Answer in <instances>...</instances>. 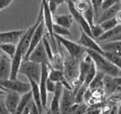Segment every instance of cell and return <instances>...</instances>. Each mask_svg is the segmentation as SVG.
<instances>
[{
	"instance_id": "obj_13",
	"label": "cell",
	"mask_w": 121,
	"mask_h": 114,
	"mask_svg": "<svg viewBox=\"0 0 121 114\" xmlns=\"http://www.w3.org/2000/svg\"><path fill=\"white\" fill-rule=\"evenodd\" d=\"M20 94L13 90H7L4 96V104L10 114H14L18 106Z\"/></svg>"
},
{
	"instance_id": "obj_1",
	"label": "cell",
	"mask_w": 121,
	"mask_h": 114,
	"mask_svg": "<svg viewBox=\"0 0 121 114\" xmlns=\"http://www.w3.org/2000/svg\"><path fill=\"white\" fill-rule=\"evenodd\" d=\"M85 50L86 52L92 59V62L95 64L97 71H100L106 75L112 76V77L120 76V68L115 66L114 64L109 62L103 54L95 51L88 50V49H85Z\"/></svg>"
},
{
	"instance_id": "obj_26",
	"label": "cell",
	"mask_w": 121,
	"mask_h": 114,
	"mask_svg": "<svg viewBox=\"0 0 121 114\" xmlns=\"http://www.w3.org/2000/svg\"><path fill=\"white\" fill-rule=\"evenodd\" d=\"M103 55L107 58L110 63L114 64L115 66L120 68V66H121L120 54L115 53V52H103Z\"/></svg>"
},
{
	"instance_id": "obj_12",
	"label": "cell",
	"mask_w": 121,
	"mask_h": 114,
	"mask_svg": "<svg viewBox=\"0 0 121 114\" xmlns=\"http://www.w3.org/2000/svg\"><path fill=\"white\" fill-rule=\"evenodd\" d=\"M78 44L83 46L85 49L95 51L97 52L103 54V51L101 49L98 42L95 41L94 38H92L91 36L87 35L86 33H85L82 30H81V36H80V39L78 41Z\"/></svg>"
},
{
	"instance_id": "obj_8",
	"label": "cell",
	"mask_w": 121,
	"mask_h": 114,
	"mask_svg": "<svg viewBox=\"0 0 121 114\" xmlns=\"http://www.w3.org/2000/svg\"><path fill=\"white\" fill-rule=\"evenodd\" d=\"M24 60H29L39 64H48V65H49V60L46 51H45L43 41H41L39 42V44L29 54L28 58L26 59H24Z\"/></svg>"
},
{
	"instance_id": "obj_9",
	"label": "cell",
	"mask_w": 121,
	"mask_h": 114,
	"mask_svg": "<svg viewBox=\"0 0 121 114\" xmlns=\"http://www.w3.org/2000/svg\"><path fill=\"white\" fill-rule=\"evenodd\" d=\"M42 8H43V22L45 25V28L48 30V36L50 37L51 42L53 47L55 48L56 44V40H55L54 36H53V31H52V25H53V15L50 12L47 2H42Z\"/></svg>"
},
{
	"instance_id": "obj_37",
	"label": "cell",
	"mask_w": 121,
	"mask_h": 114,
	"mask_svg": "<svg viewBox=\"0 0 121 114\" xmlns=\"http://www.w3.org/2000/svg\"><path fill=\"white\" fill-rule=\"evenodd\" d=\"M4 95L0 96V114H10L9 112V111L7 110L5 104H4Z\"/></svg>"
},
{
	"instance_id": "obj_7",
	"label": "cell",
	"mask_w": 121,
	"mask_h": 114,
	"mask_svg": "<svg viewBox=\"0 0 121 114\" xmlns=\"http://www.w3.org/2000/svg\"><path fill=\"white\" fill-rule=\"evenodd\" d=\"M42 65V70H41V77L39 80L38 86L40 90L41 100H42V105H43V112L47 109V103H48V91L46 89V83L48 76L49 65L48 64H41Z\"/></svg>"
},
{
	"instance_id": "obj_14",
	"label": "cell",
	"mask_w": 121,
	"mask_h": 114,
	"mask_svg": "<svg viewBox=\"0 0 121 114\" xmlns=\"http://www.w3.org/2000/svg\"><path fill=\"white\" fill-rule=\"evenodd\" d=\"M24 30H13L9 31L0 32V43L17 44L24 34Z\"/></svg>"
},
{
	"instance_id": "obj_40",
	"label": "cell",
	"mask_w": 121,
	"mask_h": 114,
	"mask_svg": "<svg viewBox=\"0 0 121 114\" xmlns=\"http://www.w3.org/2000/svg\"><path fill=\"white\" fill-rule=\"evenodd\" d=\"M31 102H32V100L30 101V102H29L28 104L26 105V107L23 109L22 112H21V114H30V107H31Z\"/></svg>"
},
{
	"instance_id": "obj_16",
	"label": "cell",
	"mask_w": 121,
	"mask_h": 114,
	"mask_svg": "<svg viewBox=\"0 0 121 114\" xmlns=\"http://www.w3.org/2000/svg\"><path fill=\"white\" fill-rule=\"evenodd\" d=\"M121 26L120 24L116 25L110 30H105L101 36L97 37L96 40L97 42H111V41H119L120 40L121 36Z\"/></svg>"
},
{
	"instance_id": "obj_18",
	"label": "cell",
	"mask_w": 121,
	"mask_h": 114,
	"mask_svg": "<svg viewBox=\"0 0 121 114\" xmlns=\"http://www.w3.org/2000/svg\"><path fill=\"white\" fill-rule=\"evenodd\" d=\"M119 12H120V1L116 3L115 4H113V6H111L110 8L103 10L101 15H99L98 18L97 19L96 23L97 24H100V23H102L103 21H104L106 20L114 18Z\"/></svg>"
},
{
	"instance_id": "obj_23",
	"label": "cell",
	"mask_w": 121,
	"mask_h": 114,
	"mask_svg": "<svg viewBox=\"0 0 121 114\" xmlns=\"http://www.w3.org/2000/svg\"><path fill=\"white\" fill-rule=\"evenodd\" d=\"M118 87H119V86L114 83L113 77L105 74L103 83V92H105L106 94H112L118 90Z\"/></svg>"
},
{
	"instance_id": "obj_30",
	"label": "cell",
	"mask_w": 121,
	"mask_h": 114,
	"mask_svg": "<svg viewBox=\"0 0 121 114\" xmlns=\"http://www.w3.org/2000/svg\"><path fill=\"white\" fill-rule=\"evenodd\" d=\"M120 23L118 21V20L116 19V17L114 18H112V19H108V20H106L104 21H103L102 23H100V25L101 27L103 28V30H110V29L113 28L115 27L116 25H118Z\"/></svg>"
},
{
	"instance_id": "obj_15",
	"label": "cell",
	"mask_w": 121,
	"mask_h": 114,
	"mask_svg": "<svg viewBox=\"0 0 121 114\" xmlns=\"http://www.w3.org/2000/svg\"><path fill=\"white\" fill-rule=\"evenodd\" d=\"M23 60V56L20 50V46L19 43L16 44V51L15 53L11 58V71H10V80H15L17 79V75L19 74V68L20 63Z\"/></svg>"
},
{
	"instance_id": "obj_31",
	"label": "cell",
	"mask_w": 121,
	"mask_h": 114,
	"mask_svg": "<svg viewBox=\"0 0 121 114\" xmlns=\"http://www.w3.org/2000/svg\"><path fill=\"white\" fill-rule=\"evenodd\" d=\"M47 3L50 12L52 13V15H54L59 5L63 4L64 3H66V0H47Z\"/></svg>"
},
{
	"instance_id": "obj_17",
	"label": "cell",
	"mask_w": 121,
	"mask_h": 114,
	"mask_svg": "<svg viewBox=\"0 0 121 114\" xmlns=\"http://www.w3.org/2000/svg\"><path fill=\"white\" fill-rule=\"evenodd\" d=\"M11 71V58L7 55L0 56V80H8Z\"/></svg>"
},
{
	"instance_id": "obj_21",
	"label": "cell",
	"mask_w": 121,
	"mask_h": 114,
	"mask_svg": "<svg viewBox=\"0 0 121 114\" xmlns=\"http://www.w3.org/2000/svg\"><path fill=\"white\" fill-rule=\"evenodd\" d=\"M73 23H74V19L70 14L53 15V24L59 25L67 29H70Z\"/></svg>"
},
{
	"instance_id": "obj_44",
	"label": "cell",
	"mask_w": 121,
	"mask_h": 114,
	"mask_svg": "<svg viewBox=\"0 0 121 114\" xmlns=\"http://www.w3.org/2000/svg\"><path fill=\"white\" fill-rule=\"evenodd\" d=\"M70 1H72V2L74 3V2H75V1H76V0H70Z\"/></svg>"
},
{
	"instance_id": "obj_3",
	"label": "cell",
	"mask_w": 121,
	"mask_h": 114,
	"mask_svg": "<svg viewBox=\"0 0 121 114\" xmlns=\"http://www.w3.org/2000/svg\"><path fill=\"white\" fill-rule=\"evenodd\" d=\"M55 40L58 41L59 44L62 45L66 49L67 53L72 58H75L77 60H81L83 57L85 56L86 50L85 48L81 46L77 42H72V41L64 37V36H58V35H53Z\"/></svg>"
},
{
	"instance_id": "obj_22",
	"label": "cell",
	"mask_w": 121,
	"mask_h": 114,
	"mask_svg": "<svg viewBox=\"0 0 121 114\" xmlns=\"http://www.w3.org/2000/svg\"><path fill=\"white\" fill-rule=\"evenodd\" d=\"M99 46L103 52H110L120 54L121 42L119 41H111V42H98Z\"/></svg>"
},
{
	"instance_id": "obj_11",
	"label": "cell",
	"mask_w": 121,
	"mask_h": 114,
	"mask_svg": "<svg viewBox=\"0 0 121 114\" xmlns=\"http://www.w3.org/2000/svg\"><path fill=\"white\" fill-rule=\"evenodd\" d=\"M45 30H46V28H45V25H44V22H43V20H41V22L39 23V25H37L36 29L35 30L34 33H33L32 37H31V40H30V45H29L28 50L26 52V55H25L23 59H26V58H28L29 54L31 52V51L39 44V42H40L41 41L43 40V36L45 35Z\"/></svg>"
},
{
	"instance_id": "obj_34",
	"label": "cell",
	"mask_w": 121,
	"mask_h": 114,
	"mask_svg": "<svg viewBox=\"0 0 121 114\" xmlns=\"http://www.w3.org/2000/svg\"><path fill=\"white\" fill-rule=\"evenodd\" d=\"M89 1H90V4H91L93 11H94V14H95V19H96V16L98 15L99 11L101 10V5L103 0H89Z\"/></svg>"
},
{
	"instance_id": "obj_36",
	"label": "cell",
	"mask_w": 121,
	"mask_h": 114,
	"mask_svg": "<svg viewBox=\"0 0 121 114\" xmlns=\"http://www.w3.org/2000/svg\"><path fill=\"white\" fill-rule=\"evenodd\" d=\"M56 84L57 83L53 82L52 80H50L48 78L47 80V83H46V89L48 93H53L55 90V88H56Z\"/></svg>"
},
{
	"instance_id": "obj_4",
	"label": "cell",
	"mask_w": 121,
	"mask_h": 114,
	"mask_svg": "<svg viewBox=\"0 0 121 114\" xmlns=\"http://www.w3.org/2000/svg\"><path fill=\"white\" fill-rule=\"evenodd\" d=\"M42 65L36 63L23 59L19 68V74L26 75L28 80H32L39 83L41 77Z\"/></svg>"
},
{
	"instance_id": "obj_33",
	"label": "cell",
	"mask_w": 121,
	"mask_h": 114,
	"mask_svg": "<svg viewBox=\"0 0 121 114\" xmlns=\"http://www.w3.org/2000/svg\"><path fill=\"white\" fill-rule=\"evenodd\" d=\"M103 32H104V30H103V28H102L101 25L99 24L94 23L91 26V34L92 38H94V39H97V37H99Z\"/></svg>"
},
{
	"instance_id": "obj_29",
	"label": "cell",
	"mask_w": 121,
	"mask_h": 114,
	"mask_svg": "<svg viewBox=\"0 0 121 114\" xmlns=\"http://www.w3.org/2000/svg\"><path fill=\"white\" fill-rule=\"evenodd\" d=\"M82 15L90 26H91L95 23V14H94V11H93L91 5L88 7V8L86 10L85 12L82 13Z\"/></svg>"
},
{
	"instance_id": "obj_25",
	"label": "cell",
	"mask_w": 121,
	"mask_h": 114,
	"mask_svg": "<svg viewBox=\"0 0 121 114\" xmlns=\"http://www.w3.org/2000/svg\"><path fill=\"white\" fill-rule=\"evenodd\" d=\"M0 50H2L5 55L12 58L16 51V44L14 43H0Z\"/></svg>"
},
{
	"instance_id": "obj_28",
	"label": "cell",
	"mask_w": 121,
	"mask_h": 114,
	"mask_svg": "<svg viewBox=\"0 0 121 114\" xmlns=\"http://www.w3.org/2000/svg\"><path fill=\"white\" fill-rule=\"evenodd\" d=\"M97 68H96L95 64L94 63H91V66H90V68H89L88 72H87L86 75V78L85 80H84V82H83V84L86 85V87H88L90 83L91 82V80H93V78L95 77L96 74H97Z\"/></svg>"
},
{
	"instance_id": "obj_10",
	"label": "cell",
	"mask_w": 121,
	"mask_h": 114,
	"mask_svg": "<svg viewBox=\"0 0 121 114\" xmlns=\"http://www.w3.org/2000/svg\"><path fill=\"white\" fill-rule=\"evenodd\" d=\"M66 3H67V5H68V8H69V12H70V14L72 15L73 19L76 20V22L79 24L81 30H82L85 33H86L87 35L91 36V26L89 25L88 23L86 22V20L83 17L82 14L79 12L78 10H76V8L74 6V3H73L72 1H70V0H66ZM91 37H92V36H91Z\"/></svg>"
},
{
	"instance_id": "obj_6",
	"label": "cell",
	"mask_w": 121,
	"mask_h": 114,
	"mask_svg": "<svg viewBox=\"0 0 121 114\" xmlns=\"http://www.w3.org/2000/svg\"><path fill=\"white\" fill-rule=\"evenodd\" d=\"M75 104V94L72 89L64 86L59 101V114H69L71 106Z\"/></svg>"
},
{
	"instance_id": "obj_35",
	"label": "cell",
	"mask_w": 121,
	"mask_h": 114,
	"mask_svg": "<svg viewBox=\"0 0 121 114\" xmlns=\"http://www.w3.org/2000/svg\"><path fill=\"white\" fill-rule=\"evenodd\" d=\"M120 0H103L101 5V10H105L107 8H110L111 6H113V4H115L116 3L119 2Z\"/></svg>"
},
{
	"instance_id": "obj_27",
	"label": "cell",
	"mask_w": 121,
	"mask_h": 114,
	"mask_svg": "<svg viewBox=\"0 0 121 114\" xmlns=\"http://www.w3.org/2000/svg\"><path fill=\"white\" fill-rule=\"evenodd\" d=\"M87 109H88V106L86 104L85 102L75 103L71 106L69 114H86Z\"/></svg>"
},
{
	"instance_id": "obj_45",
	"label": "cell",
	"mask_w": 121,
	"mask_h": 114,
	"mask_svg": "<svg viewBox=\"0 0 121 114\" xmlns=\"http://www.w3.org/2000/svg\"><path fill=\"white\" fill-rule=\"evenodd\" d=\"M0 56H1V54H0Z\"/></svg>"
},
{
	"instance_id": "obj_2",
	"label": "cell",
	"mask_w": 121,
	"mask_h": 114,
	"mask_svg": "<svg viewBox=\"0 0 121 114\" xmlns=\"http://www.w3.org/2000/svg\"><path fill=\"white\" fill-rule=\"evenodd\" d=\"M79 63L80 60L72 58L67 53V55H63V73L66 81L70 84L77 80L79 74Z\"/></svg>"
},
{
	"instance_id": "obj_32",
	"label": "cell",
	"mask_w": 121,
	"mask_h": 114,
	"mask_svg": "<svg viewBox=\"0 0 121 114\" xmlns=\"http://www.w3.org/2000/svg\"><path fill=\"white\" fill-rule=\"evenodd\" d=\"M52 31H53V35H58V36H69L70 35L69 29H67L65 27H63V26L56 24H53V25H52Z\"/></svg>"
},
{
	"instance_id": "obj_42",
	"label": "cell",
	"mask_w": 121,
	"mask_h": 114,
	"mask_svg": "<svg viewBox=\"0 0 121 114\" xmlns=\"http://www.w3.org/2000/svg\"><path fill=\"white\" fill-rule=\"evenodd\" d=\"M0 88H1V89H3V90H7L6 89H4V87H3V86H1V85H0Z\"/></svg>"
},
{
	"instance_id": "obj_24",
	"label": "cell",
	"mask_w": 121,
	"mask_h": 114,
	"mask_svg": "<svg viewBox=\"0 0 121 114\" xmlns=\"http://www.w3.org/2000/svg\"><path fill=\"white\" fill-rule=\"evenodd\" d=\"M105 74L100 71H97L95 77L91 80V82L89 84L88 88L91 90H99V89H103V78H104Z\"/></svg>"
},
{
	"instance_id": "obj_5",
	"label": "cell",
	"mask_w": 121,
	"mask_h": 114,
	"mask_svg": "<svg viewBox=\"0 0 121 114\" xmlns=\"http://www.w3.org/2000/svg\"><path fill=\"white\" fill-rule=\"evenodd\" d=\"M0 85L3 86L7 90H13L20 95L30 91L31 90L30 83L23 82L19 80L18 79H15V80L8 79V80H0Z\"/></svg>"
},
{
	"instance_id": "obj_39",
	"label": "cell",
	"mask_w": 121,
	"mask_h": 114,
	"mask_svg": "<svg viewBox=\"0 0 121 114\" xmlns=\"http://www.w3.org/2000/svg\"><path fill=\"white\" fill-rule=\"evenodd\" d=\"M12 2L13 0H0V11L9 6Z\"/></svg>"
},
{
	"instance_id": "obj_20",
	"label": "cell",
	"mask_w": 121,
	"mask_h": 114,
	"mask_svg": "<svg viewBox=\"0 0 121 114\" xmlns=\"http://www.w3.org/2000/svg\"><path fill=\"white\" fill-rule=\"evenodd\" d=\"M48 78L55 83H62L63 85L65 86V87H66V88L72 89L70 84L67 82L66 80L65 79L64 73H63L62 70L55 69V68H51V69H49V71H48Z\"/></svg>"
},
{
	"instance_id": "obj_38",
	"label": "cell",
	"mask_w": 121,
	"mask_h": 114,
	"mask_svg": "<svg viewBox=\"0 0 121 114\" xmlns=\"http://www.w3.org/2000/svg\"><path fill=\"white\" fill-rule=\"evenodd\" d=\"M102 108L103 107H97V106H94V107H91V109L89 108L87 109L86 114H101L102 112Z\"/></svg>"
},
{
	"instance_id": "obj_43",
	"label": "cell",
	"mask_w": 121,
	"mask_h": 114,
	"mask_svg": "<svg viewBox=\"0 0 121 114\" xmlns=\"http://www.w3.org/2000/svg\"><path fill=\"white\" fill-rule=\"evenodd\" d=\"M42 2H47V0H42Z\"/></svg>"
},
{
	"instance_id": "obj_19",
	"label": "cell",
	"mask_w": 121,
	"mask_h": 114,
	"mask_svg": "<svg viewBox=\"0 0 121 114\" xmlns=\"http://www.w3.org/2000/svg\"><path fill=\"white\" fill-rule=\"evenodd\" d=\"M29 83L31 87V94H32V101L36 104V107L38 108L40 114H43V105H42V100H41V95H40V90H39V86L38 83H36V81L32 80H28Z\"/></svg>"
},
{
	"instance_id": "obj_41",
	"label": "cell",
	"mask_w": 121,
	"mask_h": 114,
	"mask_svg": "<svg viewBox=\"0 0 121 114\" xmlns=\"http://www.w3.org/2000/svg\"><path fill=\"white\" fill-rule=\"evenodd\" d=\"M6 91H7V90H3V89L0 88V96H3V95H4V94H5V92H6Z\"/></svg>"
}]
</instances>
